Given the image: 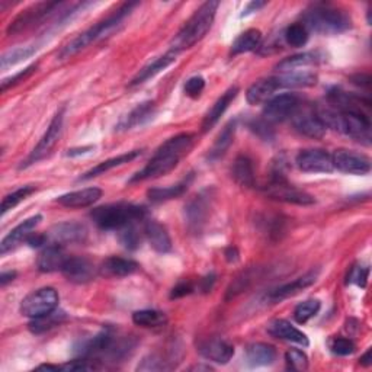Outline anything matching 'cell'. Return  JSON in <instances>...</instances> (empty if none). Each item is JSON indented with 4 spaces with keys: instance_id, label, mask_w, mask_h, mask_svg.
<instances>
[{
    "instance_id": "6da1fadb",
    "label": "cell",
    "mask_w": 372,
    "mask_h": 372,
    "mask_svg": "<svg viewBox=\"0 0 372 372\" xmlns=\"http://www.w3.org/2000/svg\"><path fill=\"white\" fill-rule=\"evenodd\" d=\"M192 145H193V136L188 133L177 134L169 138L160 145L149 163L129 179V184L156 179V177L170 173L177 165H179L181 159L191 152Z\"/></svg>"
},
{
    "instance_id": "7a4b0ae2",
    "label": "cell",
    "mask_w": 372,
    "mask_h": 372,
    "mask_svg": "<svg viewBox=\"0 0 372 372\" xmlns=\"http://www.w3.org/2000/svg\"><path fill=\"white\" fill-rule=\"evenodd\" d=\"M218 6L220 2H217V0H209V2L201 5L173 38L172 51L179 54L181 51L188 50V48L200 42L208 34V31L211 29Z\"/></svg>"
},
{
    "instance_id": "3957f363",
    "label": "cell",
    "mask_w": 372,
    "mask_h": 372,
    "mask_svg": "<svg viewBox=\"0 0 372 372\" xmlns=\"http://www.w3.org/2000/svg\"><path fill=\"white\" fill-rule=\"evenodd\" d=\"M136 6H137V3H124L114 13L109 15L106 19L93 25L92 28H89L85 32H82V34H79L67 45L63 47V50L58 54L60 60L70 58V57L76 56L77 53L85 50V48L89 47L90 44L96 42L98 40L105 38L108 34H111L112 31L117 29V26H120L122 24V21L127 18L129 13H131V10Z\"/></svg>"
},
{
    "instance_id": "277c9868",
    "label": "cell",
    "mask_w": 372,
    "mask_h": 372,
    "mask_svg": "<svg viewBox=\"0 0 372 372\" xmlns=\"http://www.w3.org/2000/svg\"><path fill=\"white\" fill-rule=\"evenodd\" d=\"M302 25L307 31L323 35H337L350 29V16L330 5H316L302 15Z\"/></svg>"
},
{
    "instance_id": "5b68a950",
    "label": "cell",
    "mask_w": 372,
    "mask_h": 372,
    "mask_svg": "<svg viewBox=\"0 0 372 372\" xmlns=\"http://www.w3.org/2000/svg\"><path fill=\"white\" fill-rule=\"evenodd\" d=\"M145 214L147 211L144 207L120 202L95 208L90 218L102 230H122L129 224L144 220Z\"/></svg>"
},
{
    "instance_id": "8992f818",
    "label": "cell",
    "mask_w": 372,
    "mask_h": 372,
    "mask_svg": "<svg viewBox=\"0 0 372 372\" xmlns=\"http://www.w3.org/2000/svg\"><path fill=\"white\" fill-rule=\"evenodd\" d=\"M58 294L51 286L40 288L22 300L21 313L28 318H38L57 310Z\"/></svg>"
},
{
    "instance_id": "52a82bcc",
    "label": "cell",
    "mask_w": 372,
    "mask_h": 372,
    "mask_svg": "<svg viewBox=\"0 0 372 372\" xmlns=\"http://www.w3.org/2000/svg\"><path fill=\"white\" fill-rule=\"evenodd\" d=\"M63 122H64V108L57 112V115L53 118V121L48 125L45 134L40 140V143L35 145V149L31 152L28 159L21 165V169L28 168L38 163L40 160L45 159L48 154L53 152L56 144L58 143L61 133H63Z\"/></svg>"
},
{
    "instance_id": "ba28073f",
    "label": "cell",
    "mask_w": 372,
    "mask_h": 372,
    "mask_svg": "<svg viewBox=\"0 0 372 372\" xmlns=\"http://www.w3.org/2000/svg\"><path fill=\"white\" fill-rule=\"evenodd\" d=\"M301 105L300 96L296 93H282L273 96L265 104L264 121L268 124H277L291 120Z\"/></svg>"
},
{
    "instance_id": "9c48e42d",
    "label": "cell",
    "mask_w": 372,
    "mask_h": 372,
    "mask_svg": "<svg viewBox=\"0 0 372 372\" xmlns=\"http://www.w3.org/2000/svg\"><path fill=\"white\" fill-rule=\"evenodd\" d=\"M264 192L268 198L286 204H294V205L314 204V198L309 192L288 184L286 179H275V177H272L270 182L264 188Z\"/></svg>"
},
{
    "instance_id": "30bf717a",
    "label": "cell",
    "mask_w": 372,
    "mask_h": 372,
    "mask_svg": "<svg viewBox=\"0 0 372 372\" xmlns=\"http://www.w3.org/2000/svg\"><path fill=\"white\" fill-rule=\"evenodd\" d=\"M334 169L349 175H366L371 172V159L362 153L341 149L332 154Z\"/></svg>"
},
{
    "instance_id": "8fae6325",
    "label": "cell",
    "mask_w": 372,
    "mask_h": 372,
    "mask_svg": "<svg viewBox=\"0 0 372 372\" xmlns=\"http://www.w3.org/2000/svg\"><path fill=\"white\" fill-rule=\"evenodd\" d=\"M341 133L362 144H371V121L365 112H342Z\"/></svg>"
},
{
    "instance_id": "7c38bea8",
    "label": "cell",
    "mask_w": 372,
    "mask_h": 372,
    "mask_svg": "<svg viewBox=\"0 0 372 372\" xmlns=\"http://www.w3.org/2000/svg\"><path fill=\"white\" fill-rule=\"evenodd\" d=\"M296 163L298 169L305 173H330L334 170L332 154L318 149L300 152Z\"/></svg>"
},
{
    "instance_id": "4fadbf2b",
    "label": "cell",
    "mask_w": 372,
    "mask_h": 372,
    "mask_svg": "<svg viewBox=\"0 0 372 372\" xmlns=\"http://www.w3.org/2000/svg\"><path fill=\"white\" fill-rule=\"evenodd\" d=\"M60 3H50V2H42V3H37L34 6L28 8L26 10H24L22 13H19L16 16L15 21L10 22L9 28H8V34H18V32L35 25L37 22L42 21L45 16L50 15L51 12H54L56 8H58Z\"/></svg>"
},
{
    "instance_id": "5bb4252c",
    "label": "cell",
    "mask_w": 372,
    "mask_h": 372,
    "mask_svg": "<svg viewBox=\"0 0 372 372\" xmlns=\"http://www.w3.org/2000/svg\"><path fill=\"white\" fill-rule=\"evenodd\" d=\"M291 120H293V125L297 131L305 137L320 140L326 134V127L316 115L314 108H304L301 105Z\"/></svg>"
},
{
    "instance_id": "9a60e30c",
    "label": "cell",
    "mask_w": 372,
    "mask_h": 372,
    "mask_svg": "<svg viewBox=\"0 0 372 372\" xmlns=\"http://www.w3.org/2000/svg\"><path fill=\"white\" fill-rule=\"evenodd\" d=\"M48 238V245L63 246L67 243H80L88 237V230L85 225L79 223H61L45 233Z\"/></svg>"
},
{
    "instance_id": "2e32d148",
    "label": "cell",
    "mask_w": 372,
    "mask_h": 372,
    "mask_svg": "<svg viewBox=\"0 0 372 372\" xmlns=\"http://www.w3.org/2000/svg\"><path fill=\"white\" fill-rule=\"evenodd\" d=\"M96 268L88 257L73 256L67 257L66 264L63 266L61 273L69 282L73 284H88L96 277Z\"/></svg>"
},
{
    "instance_id": "e0dca14e",
    "label": "cell",
    "mask_w": 372,
    "mask_h": 372,
    "mask_svg": "<svg viewBox=\"0 0 372 372\" xmlns=\"http://www.w3.org/2000/svg\"><path fill=\"white\" fill-rule=\"evenodd\" d=\"M41 220L42 216H34L22 221L19 225H16V227L2 240V243H0V254H6L8 252H12L18 246H21L24 241H26L28 237L34 233Z\"/></svg>"
},
{
    "instance_id": "ac0fdd59",
    "label": "cell",
    "mask_w": 372,
    "mask_h": 372,
    "mask_svg": "<svg viewBox=\"0 0 372 372\" xmlns=\"http://www.w3.org/2000/svg\"><path fill=\"white\" fill-rule=\"evenodd\" d=\"M317 277H318V270H312L309 273L302 275L301 278H298L293 282H288V284H284L278 288H275L266 296V301H269L270 304H275V302L284 301L289 297H294V296L300 294L302 289L312 286L317 281Z\"/></svg>"
},
{
    "instance_id": "d6986e66",
    "label": "cell",
    "mask_w": 372,
    "mask_h": 372,
    "mask_svg": "<svg viewBox=\"0 0 372 372\" xmlns=\"http://www.w3.org/2000/svg\"><path fill=\"white\" fill-rule=\"evenodd\" d=\"M198 352L201 353V357H204L208 361L225 365V364H229L230 359L233 358L234 348L227 341H224V339L214 337V339L204 341L198 346Z\"/></svg>"
},
{
    "instance_id": "ffe728a7",
    "label": "cell",
    "mask_w": 372,
    "mask_h": 372,
    "mask_svg": "<svg viewBox=\"0 0 372 372\" xmlns=\"http://www.w3.org/2000/svg\"><path fill=\"white\" fill-rule=\"evenodd\" d=\"M268 333L275 337L281 339V341L293 342L301 346H309V337H307L301 330L294 327L288 320L284 318H275L268 325Z\"/></svg>"
},
{
    "instance_id": "44dd1931",
    "label": "cell",
    "mask_w": 372,
    "mask_h": 372,
    "mask_svg": "<svg viewBox=\"0 0 372 372\" xmlns=\"http://www.w3.org/2000/svg\"><path fill=\"white\" fill-rule=\"evenodd\" d=\"M102 198V191L99 188H85L80 191L64 193V195L57 198V202L66 208H86L98 202Z\"/></svg>"
},
{
    "instance_id": "7402d4cb",
    "label": "cell",
    "mask_w": 372,
    "mask_h": 372,
    "mask_svg": "<svg viewBox=\"0 0 372 372\" xmlns=\"http://www.w3.org/2000/svg\"><path fill=\"white\" fill-rule=\"evenodd\" d=\"M144 234L147 237L150 246L157 253H168L172 250V240L165 225L156 220H149L144 224Z\"/></svg>"
},
{
    "instance_id": "603a6c76",
    "label": "cell",
    "mask_w": 372,
    "mask_h": 372,
    "mask_svg": "<svg viewBox=\"0 0 372 372\" xmlns=\"http://www.w3.org/2000/svg\"><path fill=\"white\" fill-rule=\"evenodd\" d=\"M237 95H238V88L233 86L220 96L217 102L213 105V108L207 112V115L202 121V133H208L209 129L220 121V118L224 115V112L229 109V106L236 99Z\"/></svg>"
},
{
    "instance_id": "cb8c5ba5",
    "label": "cell",
    "mask_w": 372,
    "mask_h": 372,
    "mask_svg": "<svg viewBox=\"0 0 372 372\" xmlns=\"http://www.w3.org/2000/svg\"><path fill=\"white\" fill-rule=\"evenodd\" d=\"M138 270V264L131 259L111 256L102 262L99 272L106 278H124Z\"/></svg>"
},
{
    "instance_id": "d4e9b609",
    "label": "cell",
    "mask_w": 372,
    "mask_h": 372,
    "mask_svg": "<svg viewBox=\"0 0 372 372\" xmlns=\"http://www.w3.org/2000/svg\"><path fill=\"white\" fill-rule=\"evenodd\" d=\"M207 216H208V201L202 195L195 197L185 205V218L189 230L193 233L201 232L202 225L207 221Z\"/></svg>"
},
{
    "instance_id": "484cf974",
    "label": "cell",
    "mask_w": 372,
    "mask_h": 372,
    "mask_svg": "<svg viewBox=\"0 0 372 372\" xmlns=\"http://www.w3.org/2000/svg\"><path fill=\"white\" fill-rule=\"evenodd\" d=\"M67 257L64 254L61 246L57 245H47L44 250L40 253L37 266L40 272L51 273V272H61L64 264H66Z\"/></svg>"
},
{
    "instance_id": "4316f807",
    "label": "cell",
    "mask_w": 372,
    "mask_h": 372,
    "mask_svg": "<svg viewBox=\"0 0 372 372\" xmlns=\"http://www.w3.org/2000/svg\"><path fill=\"white\" fill-rule=\"evenodd\" d=\"M280 90L278 82L275 77H268L254 82L246 92V99L250 105L266 104L275 96V92Z\"/></svg>"
},
{
    "instance_id": "83f0119b",
    "label": "cell",
    "mask_w": 372,
    "mask_h": 372,
    "mask_svg": "<svg viewBox=\"0 0 372 372\" xmlns=\"http://www.w3.org/2000/svg\"><path fill=\"white\" fill-rule=\"evenodd\" d=\"M176 57H177V53L170 50L165 56H161V57L156 58L154 61H152L150 64H147V66L143 67L137 73V76L131 80V83H129V86L133 88V86H138V85L145 83V82H147V80H150L152 77H154L160 72H163L165 69H168L169 66H172V64L176 61Z\"/></svg>"
},
{
    "instance_id": "f1b7e54d",
    "label": "cell",
    "mask_w": 372,
    "mask_h": 372,
    "mask_svg": "<svg viewBox=\"0 0 372 372\" xmlns=\"http://www.w3.org/2000/svg\"><path fill=\"white\" fill-rule=\"evenodd\" d=\"M138 156H141V152L140 150H134V152H128V153L120 154L117 157H112V159H108L105 161H101L99 165H96L95 168H92L90 170H88L86 173H83L82 176H80L79 181H89V179H92V177L101 176V175L109 172L111 169L122 166L125 163H129V161L136 160Z\"/></svg>"
},
{
    "instance_id": "f546056e",
    "label": "cell",
    "mask_w": 372,
    "mask_h": 372,
    "mask_svg": "<svg viewBox=\"0 0 372 372\" xmlns=\"http://www.w3.org/2000/svg\"><path fill=\"white\" fill-rule=\"evenodd\" d=\"M277 349L268 343H253L248 348L246 357L252 366H268L277 361Z\"/></svg>"
},
{
    "instance_id": "4dcf8cb0",
    "label": "cell",
    "mask_w": 372,
    "mask_h": 372,
    "mask_svg": "<svg viewBox=\"0 0 372 372\" xmlns=\"http://www.w3.org/2000/svg\"><path fill=\"white\" fill-rule=\"evenodd\" d=\"M154 112H156V105L152 101L147 102H143L140 105H137L129 114L121 121L120 124V129H131L134 127L143 125L147 121H150L154 117Z\"/></svg>"
},
{
    "instance_id": "1f68e13d",
    "label": "cell",
    "mask_w": 372,
    "mask_h": 372,
    "mask_svg": "<svg viewBox=\"0 0 372 372\" xmlns=\"http://www.w3.org/2000/svg\"><path fill=\"white\" fill-rule=\"evenodd\" d=\"M280 89L312 88L317 83V76L310 72H288L281 76H275Z\"/></svg>"
},
{
    "instance_id": "d6a6232c",
    "label": "cell",
    "mask_w": 372,
    "mask_h": 372,
    "mask_svg": "<svg viewBox=\"0 0 372 372\" xmlns=\"http://www.w3.org/2000/svg\"><path fill=\"white\" fill-rule=\"evenodd\" d=\"M321 60H323V56L317 51L301 53V54H296V56H291L288 58H284L282 61H280L277 64V67L275 69H277L278 72H282V73H288V72H294V70L301 69V67L318 64Z\"/></svg>"
},
{
    "instance_id": "836d02e7",
    "label": "cell",
    "mask_w": 372,
    "mask_h": 372,
    "mask_svg": "<svg viewBox=\"0 0 372 372\" xmlns=\"http://www.w3.org/2000/svg\"><path fill=\"white\" fill-rule=\"evenodd\" d=\"M233 179L241 188H253L254 186V170L252 160L248 156H238L234 160L232 169Z\"/></svg>"
},
{
    "instance_id": "e575fe53",
    "label": "cell",
    "mask_w": 372,
    "mask_h": 372,
    "mask_svg": "<svg viewBox=\"0 0 372 372\" xmlns=\"http://www.w3.org/2000/svg\"><path fill=\"white\" fill-rule=\"evenodd\" d=\"M261 44H262V32L259 29H248L234 40L232 45V56L254 51Z\"/></svg>"
},
{
    "instance_id": "d590c367",
    "label": "cell",
    "mask_w": 372,
    "mask_h": 372,
    "mask_svg": "<svg viewBox=\"0 0 372 372\" xmlns=\"http://www.w3.org/2000/svg\"><path fill=\"white\" fill-rule=\"evenodd\" d=\"M234 133H236V121H230L227 125L223 128V131L218 134L214 145L209 150L208 159L209 160H218L221 159L227 150L230 149V145L234 141Z\"/></svg>"
},
{
    "instance_id": "8d00e7d4",
    "label": "cell",
    "mask_w": 372,
    "mask_h": 372,
    "mask_svg": "<svg viewBox=\"0 0 372 372\" xmlns=\"http://www.w3.org/2000/svg\"><path fill=\"white\" fill-rule=\"evenodd\" d=\"M188 185H189V181H184L181 184L168 186V188H152L147 191V197L152 202H156V204L166 202V201L182 197L188 189Z\"/></svg>"
},
{
    "instance_id": "74e56055",
    "label": "cell",
    "mask_w": 372,
    "mask_h": 372,
    "mask_svg": "<svg viewBox=\"0 0 372 372\" xmlns=\"http://www.w3.org/2000/svg\"><path fill=\"white\" fill-rule=\"evenodd\" d=\"M133 321L140 327H160L166 325L168 317L157 310H140L133 314Z\"/></svg>"
},
{
    "instance_id": "f35d334b",
    "label": "cell",
    "mask_w": 372,
    "mask_h": 372,
    "mask_svg": "<svg viewBox=\"0 0 372 372\" xmlns=\"http://www.w3.org/2000/svg\"><path fill=\"white\" fill-rule=\"evenodd\" d=\"M64 317H66V314H64L63 312L54 310L50 314H45L42 317H38V318H32L29 323V330L35 334H41L47 330L58 326L60 323L64 320Z\"/></svg>"
},
{
    "instance_id": "ab89813d",
    "label": "cell",
    "mask_w": 372,
    "mask_h": 372,
    "mask_svg": "<svg viewBox=\"0 0 372 372\" xmlns=\"http://www.w3.org/2000/svg\"><path fill=\"white\" fill-rule=\"evenodd\" d=\"M37 48L34 47H18V48H13V50H9L8 53H5L0 58V66L2 69H8L10 66H15V64H18L29 57H32L35 54Z\"/></svg>"
},
{
    "instance_id": "60d3db41",
    "label": "cell",
    "mask_w": 372,
    "mask_h": 372,
    "mask_svg": "<svg viewBox=\"0 0 372 372\" xmlns=\"http://www.w3.org/2000/svg\"><path fill=\"white\" fill-rule=\"evenodd\" d=\"M37 191L35 186L32 185H26V186H22L19 189L13 191L12 193H9V195H6L2 201V216H5L8 211H10V209H13L16 205H19L22 201H25L29 195H32Z\"/></svg>"
},
{
    "instance_id": "b9f144b4",
    "label": "cell",
    "mask_w": 372,
    "mask_h": 372,
    "mask_svg": "<svg viewBox=\"0 0 372 372\" xmlns=\"http://www.w3.org/2000/svg\"><path fill=\"white\" fill-rule=\"evenodd\" d=\"M284 41L294 47V48H298V47H302L307 44V41H309V31L305 29V26L302 24H294V25H289L285 31H284Z\"/></svg>"
},
{
    "instance_id": "7bdbcfd3",
    "label": "cell",
    "mask_w": 372,
    "mask_h": 372,
    "mask_svg": "<svg viewBox=\"0 0 372 372\" xmlns=\"http://www.w3.org/2000/svg\"><path fill=\"white\" fill-rule=\"evenodd\" d=\"M320 307L321 304L318 300H307L298 304L294 310V320L298 325H304L320 312Z\"/></svg>"
},
{
    "instance_id": "ee69618b",
    "label": "cell",
    "mask_w": 372,
    "mask_h": 372,
    "mask_svg": "<svg viewBox=\"0 0 372 372\" xmlns=\"http://www.w3.org/2000/svg\"><path fill=\"white\" fill-rule=\"evenodd\" d=\"M285 361L289 369L293 371H307L309 369V358L302 350L291 349L285 353Z\"/></svg>"
},
{
    "instance_id": "f6af8a7d",
    "label": "cell",
    "mask_w": 372,
    "mask_h": 372,
    "mask_svg": "<svg viewBox=\"0 0 372 372\" xmlns=\"http://www.w3.org/2000/svg\"><path fill=\"white\" fill-rule=\"evenodd\" d=\"M120 241H121V245L128 250H136L140 248L141 237H140V233L137 232V229L134 227V224H129V225H127L125 229L121 230Z\"/></svg>"
},
{
    "instance_id": "bcb514c9",
    "label": "cell",
    "mask_w": 372,
    "mask_h": 372,
    "mask_svg": "<svg viewBox=\"0 0 372 372\" xmlns=\"http://www.w3.org/2000/svg\"><path fill=\"white\" fill-rule=\"evenodd\" d=\"M329 348L334 355H339V357H348V355H352L357 349L355 343L348 337H333L329 342Z\"/></svg>"
},
{
    "instance_id": "7dc6e473",
    "label": "cell",
    "mask_w": 372,
    "mask_h": 372,
    "mask_svg": "<svg viewBox=\"0 0 372 372\" xmlns=\"http://www.w3.org/2000/svg\"><path fill=\"white\" fill-rule=\"evenodd\" d=\"M35 70H37V66H35V64H32V66L26 67L25 70L19 72V73H16L15 76H10V77L5 79L3 82H2V85H0V90L5 92V90H8L9 88H12V86L19 85L21 82H24V80H26V79H28L32 73H34Z\"/></svg>"
},
{
    "instance_id": "c3c4849f",
    "label": "cell",
    "mask_w": 372,
    "mask_h": 372,
    "mask_svg": "<svg viewBox=\"0 0 372 372\" xmlns=\"http://www.w3.org/2000/svg\"><path fill=\"white\" fill-rule=\"evenodd\" d=\"M205 89V80L201 76H193L185 83V93L189 98L197 99Z\"/></svg>"
},
{
    "instance_id": "681fc988",
    "label": "cell",
    "mask_w": 372,
    "mask_h": 372,
    "mask_svg": "<svg viewBox=\"0 0 372 372\" xmlns=\"http://www.w3.org/2000/svg\"><path fill=\"white\" fill-rule=\"evenodd\" d=\"M250 129L257 134L261 138L266 140V141H270L273 140V133H272V129H270V124H268L266 121L264 120H257V121H253L249 124Z\"/></svg>"
},
{
    "instance_id": "f907efd6",
    "label": "cell",
    "mask_w": 372,
    "mask_h": 372,
    "mask_svg": "<svg viewBox=\"0 0 372 372\" xmlns=\"http://www.w3.org/2000/svg\"><path fill=\"white\" fill-rule=\"evenodd\" d=\"M249 282H250L249 275H248V273L241 275V277H238L237 280H234V281L232 282V285H230L229 289H227V297H225V298L230 300V298L237 297L240 293H243L245 288L248 286Z\"/></svg>"
},
{
    "instance_id": "816d5d0a",
    "label": "cell",
    "mask_w": 372,
    "mask_h": 372,
    "mask_svg": "<svg viewBox=\"0 0 372 372\" xmlns=\"http://www.w3.org/2000/svg\"><path fill=\"white\" fill-rule=\"evenodd\" d=\"M368 275H369V269L368 268H353L350 270V275L348 278V282H353L357 284L358 286H366V281H368Z\"/></svg>"
},
{
    "instance_id": "f5cc1de1",
    "label": "cell",
    "mask_w": 372,
    "mask_h": 372,
    "mask_svg": "<svg viewBox=\"0 0 372 372\" xmlns=\"http://www.w3.org/2000/svg\"><path fill=\"white\" fill-rule=\"evenodd\" d=\"M193 293V285L189 284V282H181L177 284L170 293V298L172 300H176V298H182V297H186L189 294Z\"/></svg>"
},
{
    "instance_id": "db71d44e",
    "label": "cell",
    "mask_w": 372,
    "mask_h": 372,
    "mask_svg": "<svg viewBox=\"0 0 372 372\" xmlns=\"http://www.w3.org/2000/svg\"><path fill=\"white\" fill-rule=\"evenodd\" d=\"M26 243L31 246V248H45L48 245V238H47V234H38V233H32Z\"/></svg>"
},
{
    "instance_id": "11a10c76",
    "label": "cell",
    "mask_w": 372,
    "mask_h": 372,
    "mask_svg": "<svg viewBox=\"0 0 372 372\" xmlns=\"http://www.w3.org/2000/svg\"><path fill=\"white\" fill-rule=\"evenodd\" d=\"M214 284H216V275H214V273L207 275V277L202 278L201 282H200V289H201V293H204V294L211 293V289H213Z\"/></svg>"
},
{
    "instance_id": "9f6ffc18",
    "label": "cell",
    "mask_w": 372,
    "mask_h": 372,
    "mask_svg": "<svg viewBox=\"0 0 372 372\" xmlns=\"http://www.w3.org/2000/svg\"><path fill=\"white\" fill-rule=\"evenodd\" d=\"M350 82L359 88H369L371 77L368 74H355L350 77Z\"/></svg>"
},
{
    "instance_id": "6f0895ef",
    "label": "cell",
    "mask_w": 372,
    "mask_h": 372,
    "mask_svg": "<svg viewBox=\"0 0 372 372\" xmlns=\"http://www.w3.org/2000/svg\"><path fill=\"white\" fill-rule=\"evenodd\" d=\"M224 256H225V259H227V262L234 264L238 261V250L234 246H230V248L225 249Z\"/></svg>"
},
{
    "instance_id": "680465c9",
    "label": "cell",
    "mask_w": 372,
    "mask_h": 372,
    "mask_svg": "<svg viewBox=\"0 0 372 372\" xmlns=\"http://www.w3.org/2000/svg\"><path fill=\"white\" fill-rule=\"evenodd\" d=\"M16 278V272H3L2 275H0V284H2V286H6L9 282H12L13 280Z\"/></svg>"
},
{
    "instance_id": "91938a15",
    "label": "cell",
    "mask_w": 372,
    "mask_h": 372,
    "mask_svg": "<svg viewBox=\"0 0 372 372\" xmlns=\"http://www.w3.org/2000/svg\"><path fill=\"white\" fill-rule=\"evenodd\" d=\"M265 5H266L265 2H252V3H249V5H248V8L243 10V15H241V16H248L249 13H252V12H256L257 9L264 8Z\"/></svg>"
},
{
    "instance_id": "94428289",
    "label": "cell",
    "mask_w": 372,
    "mask_h": 372,
    "mask_svg": "<svg viewBox=\"0 0 372 372\" xmlns=\"http://www.w3.org/2000/svg\"><path fill=\"white\" fill-rule=\"evenodd\" d=\"M90 150H93V147H82V149H72V150H69V153H67V156H69V157H74V156H80V154H86V153H89Z\"/></svg>"
},
{
    "instance_id": "6125c7cd",
    "label": "cell",
    "mask_w": 372,
    "mask_h": 372,
    "mask_svg": "<svg viewBox=\"0 0 372 372\" xmlns=\"http://www.w3.org/2000/svg\"><path fill=\"white\" fill-rule=\"evenodd\" d=\"M359 364L364 365V366H371V364H372V361H371V349H368V350L362 355L361 359H359Z\"/></svg>"
},
{
    "instance_id": "be15d7a7",
    "label": "cell",
    "mask_w": 372,
    "mask_h": 372,
    "mask_svg": "<svg viewBox=\"0 0 372 372\" xmlns=\"http://www.w3.org/2000/svg\"><path fill=\"white\" fill-rule=\"evenodd\" d=\"M37 369H44V371H60V365H40Z\"/></svg>"
}]
</instances>
